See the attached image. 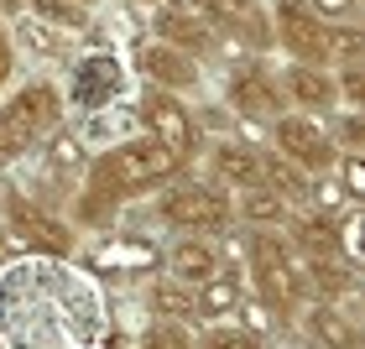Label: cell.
I'll return each instance as SVG.
<instances>
[{"mask_svg": "<svg viewBox=\"0 0 365 349\" xmlns=\"http://www.w3.org/2000/svg\"><path fill=\"white\" fill-rule=\"evenodd\" d=\"M182 172H188V167H182L168 146L136 130V136L94 152L78 188L94 193V198H105V204H115V209H125V204H136V198H152L157 188H168V182L182 177Z\"/></svg>", "mask_w": 365, "mask_h": 349, "instance_id": "1", "label": "cell"}, {"mask_svg": "<svg viewBox=\"0 0 365 349\" xmlns=\"http://www.w3.org/2000/svg\"><path fill=\"white\" fill-rule=\"evenodd\" d=\"M272 42L287 53V63H308V68H339V63H365V31L360 21L334 26L319 21L303 0H272Z\"/></svg>", "mask_w": 365, "mask_h": 349, "instance_id": "2", "label": "cell"}, {"mask_svg": "<svg viewBox=\"0 0 365 349\" xmlns=\"http://www.w3.org/2000/svg\"><path fill=\"white\" fill-rule=\"evenodd\" d=\"M240 251H245V276H251V281H245V292L292 328L297 308L308 303V276H303L297 251L282 240V229H245Z\"/></svg>", "mask_w": 365, "mask_h": 349, "instance_id": "3", "label": "cell"}, {"mask_svg": "<svg viewBox=\"0 0 365 349\" xmlns=\"http://www.w3.org/2000/svg\"><path fill=\"white\" fill-rule=\"evenodd\" d=\"M68 115V99L53 78H31L16 94L0 99V167L21 162L31 146H42Z\"/></svg>", "mask_w": 365, "mask_h": 349, "instance_id": "4", "label": "cell"}, {"mask_svg": "<svg viewBox=\"0 0 365 349\" xmlns=\"http://www.w3.org/2000/svg\"><path fill=\"white\" fill-rule=\"evenodd\" d=\"M152 219H162L178 235H230L235 229V204L225 188H214L209 177H173L168 188L152 193Z\"/></svg>", "mask_w": 365, "mask_h": 349, "instance_id": "5", "label": "cell"}, {"mask_svg": "<svg viewBox=\"0 0 365 349\" xmlns=\"http://www.w3.org/2000/svg\"><path fill=\"white\" fill-rule=\"evenodd\" d=\"M136 130H141V136H152V141H162L182 167H193V162L204 157V146H209L198 115L182 105L178 94H168V89H146L136 99Z\"/></svg>", "mask_w": 365, "mask_h": 349, "instance_id": "6", "label": "cell"}, {"mask_svg": "<svg viewBox=\"0 0 365 349\" xmlns=\"http://www.w3.org/2000/svg\"><path fill=\"white\" fill-rule=\"evenodd\" d=\"M0 240L11 251H31V256H68L73 251V229L68 219H58L47 204L26 193H6V219H0Z\"/></svg>", "mask_w": 365, "mask_h": 349, "instance_id": "7", "label": "cell"}, {"mask_svg": "<svg viewBox=\"0 0 365 349\" xmlns=\"http://www.w3.org/2000/svg\"><path fill=\"white\" fill-rule=\"evenodd\" d=\"M267 146L287 162V167L297 172H308V177H319L334 167V141H329V125L324 120H313V115H277V120L267 125Z\"/></svg>", "mask_w": 365, "mask_h": 349, "instance_id": "8", "label": "cell"}, {"mask_svg": "<svg viewBox=\"0 0 365 349\" xmlns=\"http://www.w3.org/2000/svg\"><path fill=\"white\" fill-rule=\"evenodd\" d=\"M225 105L245 125H272L277 115H287V99H282L277 73L267 68V63H256V58H245V63L230 68V78H225Z\"/></svg>", "mask_w": 365, "mask_h": 349, "instance_id": "9", "label": "cell"}, {"mask_svg": "<svg viewBox=\"0 0 365 349\" xmlns=\"http://www.w3.org/2000/svg\"><path fill=\"white\" fill-rule=\"evenodd\" d=\"M267 141H245V136H225L204 146V167H209V182L214 188H225L230 198L245 193V188H267Z\"/></svg>", "mask_w": 365, "mask_h": 349, "instance_id": "10", "label": "cell"}, {"mask_svg": "<svg viewBox=\"0 0 365 349\" xmlns=\"http://www.w3.org/2000/svg\"><path fill=\"white\" fill-rule=\"evenodd\" d=\"M115 94H125V68L115 53H84L73 58V73H68V89L63 99L78 110H105L115 105Z\"/></svg>", "mask_w": 365, "mask_h": 349, "instance_id": "11", "label": "cell"}, {"mask_svg": "<svg viewBox=\"0 0 365 349\" xmlns=\"http://www.w3.org/2000/svg\"><path fill=\"white\" fill-rule=\"evenodd\" d=\"M136 73L146 78V89H168V94H188L204 84V63L178 53V47H162L152 37L136 47Z\"/></svg>", "mask_w": 365, "mask_h": 349, "instance_id": "12", "label": "cell"}, {"mask_svg": "<svg viewBox=\"0 0 365 349\" xmlns=\"http://www.w3.org/2000/svg\"><path fill=\"white\" fill-rule=\"evenodd\" d=\"M152 42L162 47H178V53H188V58H214L225 47V37L214 31L204 16H193V11H173V6H152Z\"/></svg>", "mask_w": 365, "mask_h": 349, "instance_id": "13", "label": "cell"}, {"mask_svg": "<svg viewBox=\"0 0 365 349\" xmlns=\"http://www.w3.org/2000/svg\"><path fill=\"white\" fill-rule=\"evenodd\" d=\"M225 245L214 235H178L168 251H162V276L182 281V287H204L209 276L225 271Z\"/></svg>", "mask_w": 365, "mask_h": 349, "instance_id": "14", "label": "cell"}, {"mask_svg": "<svg viewBox=\"0 0 365 349\" xmlns=\"http://www.w3.org/2000/svg\"><path fill=\"white\" fill-rule=\"evenodd\" d=\"M282 99H287L292 115H313V120H329L339 110V94H334V73L329 68H308V63H287L282 68Z\"/></svg>", "mask_w": 365, "mask_h": 349, "instance_id": "15", "label": "cell"}, {"mask_svg": "<svg viewBox=\"0 0 365 349\" xmlns=\"http://www.w3.org/2000/svg\"><path fill=\"white\" fill-rule=\"evenodd\" d=\"M292 328H303V334H308L313 344H324V349H360V323H355L350 303H329V297H308V303L297 308Z\"/></svg>", "mask_w": 365, "mask_h": 349, "instance_id": "16", "label": "cell"}, {"mask_svg": "<svg viewBox=\"0 0 365 349\" xmlns=\"http://www.w3.org/2000/svg\"><path fill=\"white\" fill-rule=\"evenodd\" d=\"M282 240L292 245L303 261H344L339 251V224L334 214H313V209H292L282 224Z\"/></svg>", "mask_w": 365, "mask_h": 349, "instance_id": "17", "label": "cell"}, {"mask_svg": "<svg viewBox=\"0 0 365 349\" xmlns=\"http://www.w3.org/2000/svg\"><path fill=\"white\" fill-rule=\"evenodd\" d=\"M240 297H245V281L225 266L220 276H209L204 287H193V313H188V323H193V328H204V323H225V318H235V303H240Z\"/></svg>", "mask_w": 365, "mask_h": 349, "instance_id": "18", "label": "cell"}, {"mask_svg": "<svg viewBox=\"0 0 365 349\" xmlns=\"http://www.w3.org/2000/svg\"><path fill=\"white\" fill-rule=\"evenodd\" d=\"M42 157H47V177H58L63 188H68V198H73V188H78V182H84V172H89L84 136H78V130H68V125H58L53 136L42 141Z\"/></svg>", "mask_w": 365, "mask_h": 349, "instance_id": "19", "label": "cell"}, {"mask_svg": "<svg viewBox=\"0 0 365 349\" xmlns=\"http://www.w3.org/2000/svg\"><path fill=\"white\" fill-rule=\"evenodd\" d=\"M89 261L115 266V271H157L162 266V245H152L146 235H105L94 245Z\"/></svg>", "mask_w": 365, "mask_h": 349, "instance_id": "20", "label": "cell"}, {"mask_svg": "<svg viewBox=\"0 0 365 349\" xmlns=\"http://www.w3.org/2000/svg\"><path fill=\"white\" fill-rule=\"evenodd\" d=\"M230 204H235V224H245V229H282L287 214H292V204L272 188H245Z\"/></svg>", "mask_w": 365, "mask_h": 349, "instance_id": "21", "label": "cell"}, {"mask_svg": "<svg viewBox=\"0 0 365 349\" xmlns=\"http://www.w3.org/2000/svg\"><path fill=\"white\" fill-rule=\"evenodd\" d=\"M146 313H152V318L188 323V313H193V287H182V281H173V276H157L152 287H146ZM188 328H193V323H188Z\"/></svg>", "mask_w": 365, "mask_h": 349, "instance_id": "22", "label": "cell"}, {"mask_svg": "<svg viewBox=\"0 0 365 349\" xmlns=\"http://www.w3.org/2000/svg\"><path fill=\"white\" fill-rule=\"evenodd\" d=\"M21 11L26 16H37L42 26H53V31H63V37H68V31H89V6H78V0H21Z\"/></svg>", "mask_w": 365, "mask_h": 349, "instance_id": "23", "label": "cell"}, {"mask_svg": "<svg viewBox=\"0 0 365 349\" xmlns=\"http://www.w3.org/2000/svg\"><path fill=\"white\" fill-rule=\"evenodd\" d=\"M193 344H198V349H272L261 334H251V328H245V323H235V318L193 328Z\"/></svg>", "mask_w": 365, "mask_h": 349, "instance_id": "24", "label": "cell"}, {"mask_svg": "<svg viewBox=\"0 0 365 349\" xmlns=\"http://www.w3.org/2000/svg\"><path fill=\"white\" fill-rule=\"evenodd\" d=\"M11 47H16V53H37V58H58L63 53V31L42 26L37 16L21 11V21H16V31H11Z\"/></svg>", "mask_w": 365, "mask_h": 349, "instance_id": "25", "label": "cell"}, {"mask_svg": "<svg viewBox=\"0 0 365 349\" xmlns=\"http://www.w3.org/2000/svg\"><path fill=\"white\" fill-rule=\"evenodd\" d=\"M136 349H198V344H193V328H188V323H173V318H152V323L141 328Z\"/></svg>", "mask_w": 365, "mask_h": 349, "instance_id": "26", "label": "cell"}, {"mask_svg": "<svg viewBox=\"0 0 365 349\" xmlns=\"http://www.w3.org/2000/svg\"><path fill=\"white\" fill-rule=\"evenodd\" d=\"M329 177H334V188L344 193V204H360L365 198V157L360 152H339L334 167H329Z\"/></svg>", "mask_w": 365, "mask_h": 349, "instance_id": "27", "label": "cell"}, {"mask_svg": "<svg viewBox=\"0 0 365 349\" xmlns=\"http://www.w3.org/2000/svg\"><path fill=\"white\" fill-rule=\"evenodd\" d=\"M324 125H329V141H334V152H360V141H365L360 110H334Z\"/></svg>", "mask_w": 365, "mask_h": 349, "instance_id": "28", "label": "cell"}, {"mask_svg": "<svg viewBox=\"0 0 365 349\" xmlns=\"http://www.w3.org/2000/svg\"><path fill=\"white\" fill-rule=\"evenodd\" d=\"M334 73V94H339V110H360L365 105V63H339Z\"/></svg>", "mask_w": 365, "mask_h": 349, "instance_id": "29", "label": "cell"}, {"mask_svg": "<svg viewBox=\"0 0 365 349\" xmlns=\"http://www.w3.org/2000/svg\"><path fill=\"white\" fill-rule=\"evenodd\" d=\"M303 6L319 16V21H334V26L360 21V0H303Z\"/></svg>", "mask_w": 365, "mask_h": 349, "instance_id": "30", "label": "cell"}, {"mask_svg": "<svg viewBox=\"0 0 365 349\" xmlns=\"http://www.w3.org/2000/svg\"><path fill=\"white\" fill-rule=\"evenodd\" d=\"M16 78V47H11V31H0V94L11 89Z\"/></svg>", "mask_w": 365, "mask_h": 349, "instance_id": "31", "label": "cell"}, {"mask_svg": "<svg viewBox=\"0 0 365 349\" xmlns=\"http://www.w3.org/2000/svg\"><path fill=\"white\" fill-rule=\"evenodd\" d=\"M277 339H282V349H324V344H313V339L303 334V328H282Z\"/></svg>", "mask_w": 365, "mask_h": 349, "instance_id": "32", "label": "cell"}, {"mask_svg": "<svg viewBox=\"0 0 365 349\" xmlns=\"http://www.w3.org/2000/svg\"><path fill=\"white\" fill-rule=\"evenodd\" d=\"M0 219H6V188H0Z\"/></svg>", "mask_w": 365, "mask_h": 349, "instance_id": "33", "label": "cell"}, {"mask_svg": "<svg viewBox=\"0 0 365 349\" xmlns=\"http://www.w3.org/2000/svg\"><path fill=\"white\" fill-rule=\"evenodd\" d=\"M136 6H162V0H136Z\"/></svg>", "mask_w": 365, "mask_h": 349, "instance_id": "34", "label": "cell"}, {"mask_svg": "<svg viewBox=\"0 0 365 349\" xmlns=\"http://www.w3.org/2000/svg\"><path fill=\"white\" fill-rule=\"evenodd\" d=\"M0 31H6V16H0Z\"/></svg>", "mask_w": 365, "mask_h": 349, "instance_id": "35", "label": "cell"}, {"mask_svg": "<svg viewBox=\"0 0 365 349\" xmlns=\"http://www.w3.org/2000/svg\"><path fill=\"white\" fill-rule=\"evenodd\" d=\"M78 6H94V0H78Z\"/></svg>", "mask_w": 365, "mask_h": 349, "instance_id": "36", "label": "cell"}]
</instances>
